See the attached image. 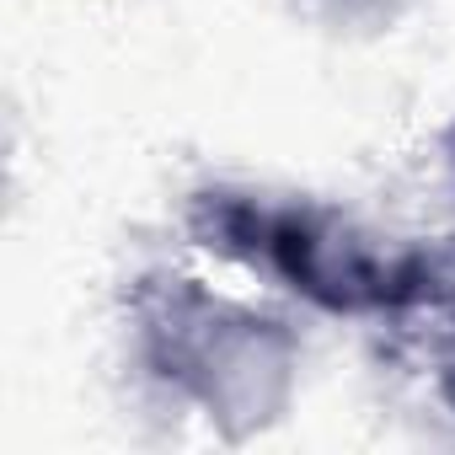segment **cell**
Returning a JSON list of instances; mask_svg holds the SVG:
<instances>
[{
	"instance_id": "obj_2",
	"label": "cell",
	"mask_w": 455,
	"mask_h": 455,
	"mask_svg": "<svg viewBox=\"0 0 455 455\" xmlns=\"http://www.w3.org/2000/svg\"><path fill=\"white\" fill-rule=\"evenodd\" d=\"M295 295L332 316H364L386 311L391 268L396 258H380V247L359 225L327 204H290L268 220V258H263Z\"/></svg>"
},
{
	"instance_id": "obj_6",
	"label": "cell",
	"mask_w": 455,
	"mask_h": 455,
	"mask_svg": "<svg viewBox=\"0 0 455 455\" xmlns=\"http://www.w3.org/2000/svg\"><path fill=\"white\" fill-rule=\"evenodd\" d=\"M439 391H444V402H450V407H455V359H450V364H444V375H439Z\"/></svg>"
},
{
	"instance_id": "obj_5",
	"label": "cell",
	"mask_w": 455,
	"mask_h": 455,
	"mask_svg": "<svg viewBox=\"0 0 455 455\" xmlns=\"http://www.w3.org/2000/svg\"><path fill=\"white\" fill-rule=\"evenodd\" d=\"M311 6L343 28H386L402 12V0H311Z\"/></svg>"
},
{
	"instance_id": "obj_4",
	"label": "cell",
	"mask_w": 455,
	"mask_h": 455,
	"mask_svg": "<svg viewBox=\"0 0 455 455\" xmlns=\"http://www.w3.org/2000/svg\"><path fill=\"white\" fill-rule=\"evenodd\" d=\"M268 220L274 209H263L252 193L236 188H204L188 198V236L231 263H263L268 258Z\"/></svg>"
},
{
	"instance_id": "obj_1",
	"label": "cell",
	"mask_w": 455,
	"mask_h": 455,
	"mask_svg": "<svg viewBox=\"0 0 455 455\" xmlns=\"http://www.w3.org/2000/svg\"><path fill=\"white\" fill-rule=\"evenodd\" d=\"M145 364L193 396L225 439H252L284 418L300 375V343L279 316L209 295L188 274H145L129 290Z\"/></svg>"
},
{
	"instance_id": "obj_3",
	"label": "cell",
	"mask_w": 455,
	"mask_h": 455,
	"mask_svg": "<svg viewBox=\"0 0 455 455\" xmlns=\"http://www.w3.org/2000/svg\"><path fill=\"white\" fill-rule=\"evenodd\" d=\"M380 316L412 343L455 359V236H439L396 258Z\"/></svg>"
}]
</instances>
